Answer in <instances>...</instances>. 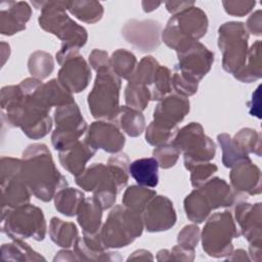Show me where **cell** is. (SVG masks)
Segmentation results:
<instances>
[{"instance_id":"cell-7","label":"cell","mask_w":262,"mask_h":262,"mask_svg":"<svg viewBox=\"0 0 262 262\" xmlns=\"http://www.w3.org/2000/svg\"><path fill=\"white\" fill-rule=\"evenodd\" d=\"M188 110L189 102L186 99L177 96L167 97L155 110L157 125L167 129H173L177 122L183 119Z\"/></svg>"},{"instance_id":"cell-4","label":"cell","mask_w":262,"mask_h":262,"mask_svg":"<svg viewBox=\"0 0 262 262\" xmlns=\"http://www.w3.org/2000/svg\"><path fill=\"white\" fill-rule=\"evenodd\" d=\"M219 46L224 52L223 67L226 71L237 73L246 59L248 34L242 23H228L222 26L219 31Z\"/></svg>"},{"instance_id":"cell-5","label":"cell","mask_w":262,"mask_h":262,"mask_svg":"<svg viewBox=\"0 0 262 262\" xmlns=\"http://www.w3.org/2000/svg\"><path fill=\"white\" fill-rule=\"evenodd\" d=\"M56 130L52 136V142L57 149L67 150L73 147L78 137L83 134L86 124L80 116L79 110L75 104H66L55 113Z\"/></svg>"},{"instance_id":"cell-3","label":"cell","mask_w":262,"mask_h":262,"mask_svg":"<svg viewBox=\"0 0 262 262\" xmlns=\"http://www.w3.org/2000/svg\"><path fill=\"white\" fill-rule=\"evenodd\" d=\"M26 170H24L26 180L34 190V193L38 199L43 201H49L52 198V194L56 187L59 186L60 182L63 179L62 176L55 169L54 164L51 159L50 152L45 147L41 164H26Z\"/></svg>"},{"instance_id":"cell-17","label":"cell","mask_w":262,"mask_h":262,"mask_svg":"<svg viewBox=\"0 0 262 262\" xmlns=\"http://www.w3.org/2000/svg\"><path fill=\"white\" fill-rule=\"evenodd\" d=\"M253 24V25H248L249 29L254 32L253 34L255 35H260L261 33V17H260V11H257L252 15L251 18H249L248 24Z\"/></svg>"},{"instance_id":"cell-6","label":"cell","mask_w":262,"mask_h":262,"mask_svg":"<svg viewBox=\"0 0 262 262\" xmlns=\"http://www.w3.org/2000/svg\"><path fill=\"white\" fill-rule=\"evenodd\" d=\"M87 142L93 147H100L107 151H118L124 145V136L113 125L97 122L89 130Z\"/></svg>"},{"instance_id":"cell-16","label":"cell","mask_w":262,"mask_h":262,"mask_svg":"<svg viewBox=\"0 0 262 262\" xmlns=\"http://www.w3.org/2000/svg\"><path fill=\"white\" fill-rule=\"evenodd\" d=\"M225 9L228 13L234 15H244L248 13L253 6H255L254 2H224Z\"/></svg>"},{"instance_id":"cell-14","label":"cell","mask_w":262,"mask_h":262,"mask_svg":"<svg viewBox=\"0 0 262 262\" xmlns=\"http://www.w3.org/2000/svg\"><path fill=\"white\" fill-rule=\"evenodd\" d=\"M78 190L74 189H63L58 194H56V209L60 211L62 214L68 216H73L77 212V208L82 204L83 194L79 193L77 196L75 195Z\"/></svg>"},{"instance_id":"cell-2","label":"cell","mask_w":262,"mask_h":262,"mask_svg":"<svg viewBox=\"0 0 262 262\" xmlns=\"http://www.w3.org/2000/svg\"><path fill=\"white\" fill-rule=\"evenodd\" d=\"M107 69L101 67L95 86L88 96L89 107L94 117H112L116 115L120 81Z\"/></svg>"},{"instance_id":"cell-11","label":"cell","mask_w":262,"mask_h":262,"mask_svg":"<svg viewBox=\"0 0 262 262\" xmlns=\"http://www.w3.org/2000/svg\"><path fill=\"white\" fill-rule=\"evenodd\" d=\"M129 172L140 185L155 187L158 184V161L154 158L134 161L129 167Z\"/></svg>"},{"instance_id":"cell-1","label":"cell","mask_w":262,"mask_h":262,"mask_svg":"<svg viewBox=\"0 0 262 262\" xmlns=\"http://www.w3.org/2000/svg\"><path fill=\"white\" fill-rule=\"evenodd\" d=\"M207 26L208 21L206 14L198 7H190L189 9H185L179 15H175L169 20L163 38L167 43L181 33L180 38L184 39L183 49L185 46L189 48L193 40H198L204 34H206ZM178 38H176L172 42V44L170 45L171 47Z\"/></svg>"},{"instance_id":"cell-10","label":"cell","mask_w":262,"mask_h":262,"mask_svg":"<svg viewBox=\"0 0 262 262\" xmlns=\"http://www.w3.org/2000/svg\"><path fill=\"white\" fill-rule=\"evenodd\" d=\"M241 165L231 172V183L238 191L260 193V170L249 159L242 160Z\"/></svg>"},{"instance_id":"cell-12","label":"cell","mask_w":262,"mask_h":262,"mask_svg":"<svg viewBox=\"0 0 262 262\" xmlns=\"http://www.w3.org/2000/svg\"><path fill=\"white\" fill-rule=\"evenodd\" d=\"M92 145L85 143L75 144L73 147L64 150V154H60V161L62 166L69 170L72 174H78L82 172V169L89 158L94 154Z\"/></svg>"},{"instance_id":"cell-8","label":"cell","mask_w":262,"mask_h":262,"mask_svg":"<svg viewBox=\"0 0 262 262\" xmlns=\"http://www.w3.org/2000/svg\"><path fill=\"white\" fill-rule=\"evenodd\" d=\"M90 77V71L81 56L68 60L59 72V80L68 91H81L87 86Z\"/></svg>"},{"instance_id":"cell-9","label":"cell","mask_w":262,"mask_h":262,"mask_svg":"<svg viewBox=\"0 0 262 262\" xmlns=\"http://www.w3.org/2000/svg\"><path fill=\"white\" fill-rule=\"evenodd\" d=\"M150 205L145 218L146 227L149 231L166 230L175 223V212L168 199L160 196Z\"/></svg>"},{"instance_id":"cell-15","label":"cell","mask_w":262,"mask_h":262,"mask_svg":"<svg viewBox=\"0 0 262 262\" xmlns=\"http://www.w3.org/2000/svg\"><path fill=\"white\" fill-rule=\"evenodd\" d=\"M133 122H144L142 115L133 108L124 107L120 114V126L131 136H136L141 133L143 126Z\"/></svg>"},{"instance_id":"cell-13","label":"cell","mask_w":262,"mask_h":262,"mask_svg":"<svg viewBox=\"0 0 262 262\" xmlns=\"http://www.w3.org/2000/svg\"><path fill=\"white\" fill-rule=\"evenodd\" d=\"M68 7L78 18L93 23L101 17L102 7L97 2H68Z\"/></svg>"}]
</instances>
